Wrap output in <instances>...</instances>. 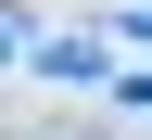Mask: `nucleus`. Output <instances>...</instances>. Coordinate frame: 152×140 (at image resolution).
Here are the masks:
<instances>
[{"label": "nucleus", "mask_w": 152, "mask_h": 140, "mask_svg": "<svg viewBox=\"0 0 152 140\" xmlns=\"http://www.w3.org/2000/svg\"><path fill=\"white\" fill-rule=\"evenodd\" d=\"M89 76H102L89 38H51V51H38V89H89Z\"/></svg>", "instance_id": "f257e3e1"}, {"label": "nucleus", "mask_w": 152, "mask_h": 140, "mask_svg": "<svg viewBox=\"0 0 152 140\" xmlns=\"http://www.w3.org/2000/svg\"><path fill=\"white\" fill-rule=\"evenodd\" d=\"M127 102H152V76H127Z\"/></svg>", "instance_id": "f03ea898"}, {"label": "nucleus", "mask_w": 152, "mask_h": 140, "mask_svg": "<svg viewBox=\"0 0 152 140\" xmlns=\"http://www.w3.org/2000/svg\"><path fill=\"white\" fill-rule=\"evenodd\" d=\"M0 64H13V26H0Z\"/></svg>", "instance_id": "7ed1b4c3"}]
</instances>
